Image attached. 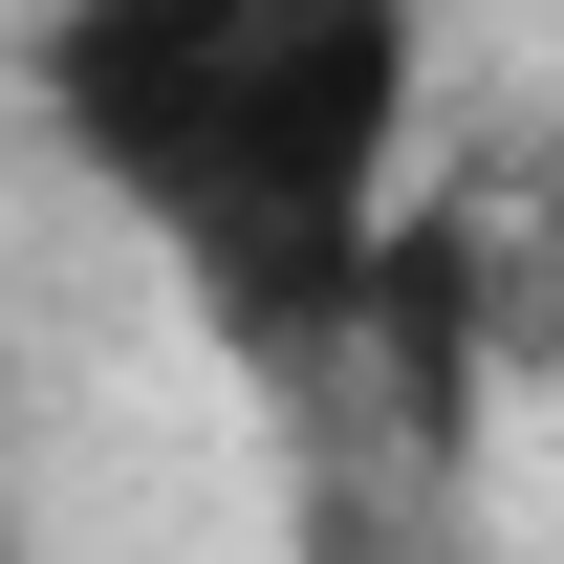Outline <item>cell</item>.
Masks as SVG:
<instances>
[{"instance_id": "obj_1", "label": "cell", "mask_w": 564, "mask_h": 564, "mask_svg": "<svg viewBox=\"0 0 564 564\" xmlns=\"http://www.w3.org/2000/svg\"><path fill=\"white\" fill-rule=\"evenodd\" d=\"M391 152H413V0H261V66H239V131H217L174 261H196V326L239 369H348L369 261H391Z\"/></svg>"}, {"instance_id": "obj_2", "label": "cell", "mask_w": 564, "mask_h": 564, "mask_svg": "<svg viewBox=\"0 0 564 564\" xmlns=\"http://www.w3.org/2000/svg\"><path fill=\"white\" fill-rule=\"evenodd\" d=\"M239 66H261V0H44V131L152 239L196 217L217 131H239Z\"/></svg>"}, {"instance_id": "obj_3", "label": "cell", "mask_w": 564, "mask_h": 564, "mask_svg": "<svg viewBox=\"0 0 564 564\" xmlns=\"http://www.w3.org/2000/svg\"><path fill=\"white\" fill-rule=\"evenodd\" d=\"M369 391H391V456H478V413H499V369H521V326H499V196H413L391 217V261H369Z\"/></svg>"}]
</instances>
